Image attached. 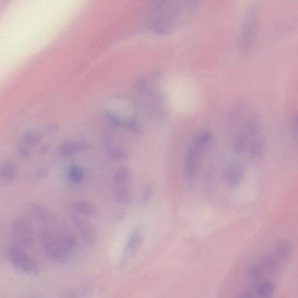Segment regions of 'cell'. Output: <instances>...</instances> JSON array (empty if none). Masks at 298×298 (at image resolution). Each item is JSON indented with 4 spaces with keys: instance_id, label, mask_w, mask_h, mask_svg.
Returning a JSON list of instances; mask_svg holds the SVG:
<instances>
[{
    "instance_id": "1",
    "label": "cell",
    "mask_w": 298,
    "mask_h": 298,
    "mask_svg": "<svg viewBox=\"0 0 298 298\" xmlns=\"http://www.w3.org/2000/svg\"><path fill=\"white\" fill-rule=\"evenodd\" d=\"M197 8L193 1H156L149 10L148 20L152 31L166 34L185 24Z\"/></svg>"
},
{
    "instance_id": "2",
    "label": "cell",
    "mask_w": 298,
    "mask_h": 298,
    "mask_svg": "<svg viewBox=\"0 0 298 298\" xmlns=\"http://www.w3.org/2000/svg\"><path fill=\"white\" fill-rule=\"evenodd\" d=\"M137 114L138 107L136 102L125 96L112 98L105 109L106 116L111 123L136 134L141 132L140 126L137 120Z\"/></svg>"
},
{
    "instance_id": "3",
    "label": "cell",
    "mask_w": 298,
    "mask_h": 298,
    "mask_svg": "<svg viewBox=\"0 0 298 298\" xmlns=\"http://www.w3.org/2000/svg\"><path fill=\"white\" fill-rule=\"evenodd\" d=\"M39 239L47 257L56 263L65 264L70 262L77 254L68 245L66 238L59 231L41 229Z\"/></svg>"
},
{
    "instance_id": "4",
    "label": "cell",
    "mask_w": 298,
    "mask_h": 298,
    "mask_svg": "<svg viewBox=\"0 0 298 298\" xmlns=\"http://www.w3.org/2000/svg\"><path fill=\"white\" fill-rule=\"evenodd\" d=\"M8 262L22 273L29 276H34L39 273V264L36 260L29 255L24 248L17 246H11L8 249L6 253Z\"/></svg>"
},
{
    "instance_id": "5",
    "label": "cell",
    "mask_w": 298,
    "mask_h": 298,
    "mask_svg": "<svg viewBox=\"0 0 298 298\" xmlns=\"http://www.w3.org/2000/svg\"><path fill=\"white\" fill-rule=\"evenodd\" d=\"M10 235L13 245L29 247L34 242V232L31 223L25 218H17L10 224Z\"/></svg>"
},
{
    "instance_id": "6",
    "label": "cell",
    "mask_w": 298,
    "mask_h": 298,
    "mask_svg": "<svg viewBox=\"0 0 298 298\" xmlns=\"http://www.w3.org/2000/svg\"><path fill=\"white\" fill-rule=\"evenodd\" d=\"M257 27V17L255 10H248L243 22L239 36V46L242 52H246L253 43Z\"/></svg>"
},
{
    "instance_id": "7",
    "label": "cell",
    "mask_w": 298,
    "mask_h": 298,
    "mask_svg": "<svg viewBox=\"0 0 298 298\" xmlns=\"http://www.w3.org/2000/svg\"><path fill=\"white\" fill-rule=\"evenodd\" d=\"M72 220L76 230L87 246H93L96 241L97 232L92 224L77 215H72Z\"/></svg>"
},
{
    "instance_id": "8",
    "label": "cell",
    "mask_w": 298,
    "mask_h": 298,
    "mask_svg": "<svg viewBox=\"0 0 298 298\" xmlns=\"http://www.w3.org/2000/svg\"><path fill=\"white\" fill-rule=\"evenodd\" d=\"M202 161L201 149L193 146L189 148L186 155L185 171L190 179L195 178L200 171Z\"/></svg>"
},
{
    "instance_id": "9",
    "label": "cell",
    "mask_w": 298,
    "mask_h": 298,
    "mask_svg": "<svg viewBox=\"0 0 298 298\" xmlns=\"http://www.w3.org/2000/svg\"><path fill=\"white\" fill-rule=\"evenodd\" d=\"M91 147L89 143L84 141H66L60 145L59 154L63 157L71 156L88 151Z\"/></svg>"
},
{
    "instance_id": "10",
    "label": "cell",
    "mask_w": 298,
    "mask_h": 298,
    "mask_svg": "<svg viewBox=\"0 0 298 298\" xmlns=\"http://www.w3.org/2000/svg\"><path fill=\"white\" fill-rule=\"evenodd\" d=\"M244 176L243 167L238 164L229 166L224 173V179L231 188H235L241 183Z\"/></svg>"
},
{
    "instance_id": "11",
    "label": "cell",
    "mask_w": 298,
    "mask_h": 298,
    "mask_svg": "<svg viewBox=\"0 0 298 298\" xmlns=\"http://www.w3.org/2000/svg\"><path fill=\"white\" fill-rule=\"evenodd\" d=\"M18 176L17 164L11 160L4 162L0 170V182L3 186H9L13 183Z\"/></svg>"
},
{
    "instance_id": "12",
    "label": "cell",
    "mask_w": 298,
    "mask_h": 298,
    "mask_svg": "<svg viewBox=\"0 0 298 298\" xmlns=\"http://www.w3.org/2000/svg\"><path fill=\"white\" fill-rule=\"evenodd\" d=\"M29 208L33 215L43 222L54 225H57L59 223L58 218L56 214L44 206L32 203L29 205Z\"/></svg>"
},
{
    "instance_id": "13",
    "label": "cell",
    "mask_w": 298,
    "mask_h": 298,
    "mask_svg": "<svg viewBox=\"0 0 298 298\" xmlns=\"http://www.w3.org/2000/svg\"><path fill=\"white\" fill-rule=\"evenodd\" d=\"M44 138V133L37 129H33L26 131L22 136L24 144L29 146H36L43 142Z\"/></svg>"
},
{
    "instance_id": "14",
    "label": "cell",
    "mask_w": 298,
    "mask_h": 298,
    "mask_svg": "<svg viewBox=\"0 0 298 298\" xmlns=\"http://www.w3.org/2000/svg\"><path fill=\"white\" fill-rule=\"evenodd\" d=\"M73 208L75 212L91 217L98 216V210L94 204L89 201H78L74 202Z\"/></svg>"
},
{
    "instance_id": "15",
    "label": "cell",
    "mask_w": 298,
    "mask_h": 298,
    "mask_svg": "<svg viewBox=\"0 0 298 298\" xmlns=\"http://www.w3.org/2000/svg\"><path fill=\"white\" fill-rule=\"evenodd\" d=\"M259 263L265 271L266 273L276 274L280 269V262L276 257L270 254H266L263 255Z\"/></svg>"
},
{
    "instance_id": "16",
    "label": "cell",
    "mask_w": 298,
    "mask_h": 298,
    "mask_svg": "<svg viewBox=\"0 0 298 298\" xmlns=\"http://www.w3.org/2000/svg\"><path fill=\"white\" fill-rule=\"evenodd\" d=\"M104 146L110 158L114 160L124 161L129 158V154L128 151L124 147L113 145L112 141H109Z\"/></svg>"
},
{
    "instance_id": "17",
    "label": "cell",
    "mask_w": 298,
    "mask_h": 298,
    "mask_svg": "<svg viewBox=\"0 0 298 298\" xmlns=\"http://www.w3.org/2000/svg\"><path fill=\"white\" fill-rule=\"evenodd\" d=\"M143 240L142 233L139 231L133 232L130 236L127 246H126V253L132 255L138 250Z\"/></svg>"
},
{
    "instance_id": "18",
    "label": "cell",
    "mask_w": 298,
    "mask_h": 298,
    "mask_svg": "<svg viewBox=\"0 0 298 298\" xmlns=\"http://www.w3.org/2000/svg\"><path fill=\"white\" fill-rule=\"evenodd\" d=\"M275 288V285L272 281H263L258 286L257 295L259 298H272Z\"/></svg>"
},
{
    "instance_id": "19",
    "label": "cell",
    "mask_w": 298,
    "mask_h": 298,
    "mask_svg": "<svg viewBox=\"0 0 298 298\" xmlns=\"http://www.w3.org/2000/svg\"><path fill=\"white\" fill-rule=\"evenodd\" d=\"M265 150V141L261 139L255 140L251 144L249 155L252 160L261 159Z\"/></svg>"
},
{
    "instance_id": "20",
    "label": "cell",
    "mask_w": 298,
    "mask_h": 298,
    "mask_svg": "<svg viewBox=\"0 0 298 298\" xmlns=\"http://www.w3.org/2000/svg\"><path fill=\"white\" fill-rule=\"evenodd\" d=\"M114 198L118 203L121 204H128L131 203L132 195L131 190L127 187L120 186L118 188L114 193Z\"/></svg>"
},
{
    "instance_id": "21",
    "label": "cell",
    "mask_w": 298,
    "mask_h": 298,
    "mask_svg": "<svg viewBox=\"0 0 298 298\" xmlns=\"http://www.w3.org/2000/svg\"><path fill=\"white\" fill-rule=\"evenodd\" d=\"M276 252L279 258L282 261H286L291 254V244L287 240H279L276 244Z\"/></svg>"
},
{
    "instance_id": "22",
    "label": "cell",
    "mask_w": 298,
    "mask_h": 298,
    "mask_svg": "<svg viewBox=\"0 0 298 298\" xmlns=\"http://www.w3.org/2000/svg\"><path fill=\"white\" fill-rule=\"evenodd\" d=\"M131 176V171L127 167L118 168L114 174L113 180L117 185H123Z\"/></svg>"
},
{
    "instance_id": "23",
    "label": "cell",
    "mask_w": 298,
    "mask_h": 298,
    "mask_svg": "<svg viewBox=\"0 0 298 298\" xmlns=\"http://www.w3.org/2000/svg\"><path fill=\"white\" fill-rule=\"evenodd\" d=\"M92 293L89 288L68 290L61 294V298H88Z\"/></svg>"
},
{
    "instance_id": "24",
    "label": "cell",
    "mask_w": 298,
    "mask_h": 298,
    "mask_svg": "<svg viewBox=\"0 0 298 298\" xmlns=\"http://www.w3.org/2000/svg\"><path fill=\"white\" fill-rule=\"evenodd\" d=\"M213 140V135L210 131H204L194 139V146L201 149L209 146Z\"/></svg>"
},
{
    "instance_id": "25",
    "label": "cell",
    "mask_w": 298,
    "mask_h": 298,
    "mask_svg": "<svg viewBox=\"0 0 298 298\" xmlns=\"http://www.w3.org/2000/svg\"><path fill=\"white\" fill-rule=\"evenodd\" d=\"M69 179L72 183H80L82 182L84 178V173L81 167L74 165L69 168L68 171Z\"/></svg>"
},
{
    "instance_id": "26",
    "label": "cell",
    "mask_w": 298,
    "mask_h": 298,
    "mask_svg": "<svg viewBox=\"0 0 298 298\" xmlns=\"http://www.w3.org/2000/svg\"><path fill=\"white\" fill-rule=\"evenodd\" d=\"M247 137L244 132L239 133L235 137L234 144H233V149H234L236 155H241L245 150L247 144Z\"/></svg>"
},
{
    "instance_id": "27",
    "label": "cell",
    "mask_w": 298,
    "mask_h": 298,
    "mask_svg": "<svg viewBox=\"0 0 298 298\" xmlns=\"http://www.w3.org/2000/svg\"><path fill=\"white\" fill-rule=\"evenodd\" d=\"M265 271L260 263H255L250 266L247 270V276L251 280H256L265 276Z\"/></svg>"
},
{
    "instance_id": "28",
    "label": "cell",
    "mask_w": 298,
    "mask_h": 298,
    "mask_svg": "<svg viewBox=\"0 0 298 298\" xmlns=\"http://www.w3.org/2000/svg\"><path fill=\"white\" fill-rule=\"evenodd\" d=\"M290 124L294 137L298 143V112L294 113L290 121Z\"/></svg>"
},
{
    "instance_id": "29",
    "label": "cell",
    "mask_w": 298,
    "mask_h": 298,
    "mask_svg": "<svg viewBox=\"0 0 298 298\" xmlns=\"http://www.w3.org/2000/svg\"><path fill=\"white\" fill-rule=\"evenodd\" d=\"M153 190L151 186L145 187L142 194V201L144 204H147L151 201L152 197Z\"/></svg>"
},
{
    "instance_id": "30",
    "label": "cell",
    "mask_w": 298,
    "mask_h": 298,
    "mask_svg": "<svg viewBox=\"0 0 298 298\" xmlns=\"http://www.w3.org/2000/svg\"><path fill=\"white\" fill-rule=\"evenodd\" d=\"M18 152L24 158H28L31 155V152L29 148L25 144H21L19 145L18 147Z\"/></svg>"
},
{
    "instance_id": "31",
    "label": "cell",
    "mask_w": 298,
    "mask_h": 298,
    "mask_svg": "<svg viewBox=\"0 0 298 298\" xmlns=\"http://www.w3.org/2000/svg\"><path fill=\"white\" fill-rule=\"evenodd\" d=\"M239 298H259L257 295V294H255L254 292L247 291L244 292L240 295Z\"/></svg>"
},
{
    "instance_id": "32",
    "label": "cell",
    "mask_w": 298,
    "mask_h": 298,
    "mask_svg": "<svg viewBox=\"0 0 298 298\" xmlns=\"http://www.w3.org/2000/svg\"><path fill=\"white\" fill-rule=\"evenodd\" d=\"M47 175V171L46 169H44V168H41L37 172V176L39 177V178H43L45 176H46Z\"/></svg>"
},
{
    "instance_id": "33",
    "label": "cell",
    "mask_w": 298,
    "mask_h": 298,
    "mask_svg": "<svg viewBox=\"0 0 298 298\" xmlns=\"http://www.w3.org/2000/svg\"><path fill=\"white\" fill-rule=\"evenodd\" d=\"M49 148V146L47 144H45L44 146H42L40 150V154L41 155H45L47 153Z\"/></svg>"
}]
</instances>
